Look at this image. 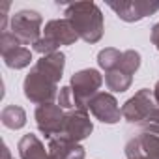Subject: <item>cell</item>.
I'll return each mask as SVG.
<instances>
[{"label":"cell","instance_id":"obj_1","mask_svg":"<svg viewBox=\"0 0 159 159\" xmlns=\"http://www.w3.org/2000/svg\"><path fill=\"white\" fill-rule=\"evenodd\" d=\"M64 69V54L52 52L43 56L32 69V73L25 81V94L32 101H49L54 96L56 83L62 77Z\"/></svg>","mask_w":159,"mask_h":159},{"label":"cell","instance_id":"obj_2","mask_svg":"<svg viewBox=\"0 0 159 159\" xmlns=\"http://www.w3.org/2000/svg\"><path fill=\"white\" fill-rule=\"evenodd\" d=\"M66 19L79 38L96 43L103 36V13L94 2H73L66 6Z\"/></svg>","mask_w":159,"mask_h":159},{"label":"cell","instance_id":"obj_3","mask_svg":"<svg viewBox=\"0 0 159 159\" xmlns=\"http://www.w3.org/2000/svg\"><path fill=\"white\" fill-rule=\"evenodd\" d=\"M77 32L73 30L71 23L67 19H54L49 21L43 28V38H39V41L34 45V49L38 52H49L52 54V51H56L60 45H71L77 41Z\"/></svg>","mask_w":159,"mask_h":159},{"label":"cell","instance_id":"obj_4","mask_svg":"<svg viewBox=\"0 0 159 159\" xmlns=\"http://www.w3.org/2000/svg\"><path fill=\"white\" fill-rule=\"evenodd\" d=\"M122 114L129 122H150L152 125H159V107H155L150 90H140L131 98L124 105Z\"/></svg>","mask_w":159,"mask_h":159},{"label":"cell","instance_id":"obj_5","mask_svg":"<svg viewBox=\"0 0 159 159\" xmlns=\"http://www.w3.org/2000/svg\"><path fill=\"white\" fill-rule=\"evenodd\" d=\"M41 23H43V19L38 11L21 10V11L13 13V17H11V34L17 38V41L21 45H28V43L36 45L39 41Z\"/></svg>","mask_w":159,"mask_h":159},{"label":"cell","instance_id":"obj_6","mask_svg":"<svg viewBox=\"0 0 159 159\" xmlns=\"http://www.w3.org/2000/svg\"><path fill=\"white\" fill-rule=\"evenodd\" d=\"M103 79L96 69H83L71 79V92L77 103V109H83L84 103L90 101V96L101 86Z\"/></svg>","mask_w":159,"mask_h":159},{"label":"cell","instance_id":"obj_7","mask_svg":"<svg viewBox=\"0 0 159 159\" xmlns=\"http://www.w3.org/2000/svg\"><path fill=\"white\" fill-rule=\"evenodd\" d=\"M109 8L127 23L140 21L155 11H159V2H148V0H129V2H109Z\"/></svg>","mask_w":159,"mask_h":159},{"label":"cell","instance_id":"obj_8","mask_svg":"<svg viewBox=\"0 0 159 159\" xmlns=\"http://www.w3.org/2000/svg\"><path fill=\"white\" fill-rule=\"evenodd\" d=\"M92 133V122L88 118V114L84 112V109H77L75 112H69L64 118V125H62V139L67 140H83Z\"/></svg>","mask_w":159,"mask_h":159},{"label":"cell","instance_id":"obj_9","mask_svg":"<svg viewBox=\"0 0 159 159\" xmlns=\"http://www.w3.org/2000/svg\"><path fill=\"white\" fill-rule=\"evenodd\" d=\"M2 54H4V62L10 67H15V69H21V67L28 66L30 60H32L30 51L26 47H23L17 41V38L10 32L2 34Z\"/></svg>","mask_w":159,"mask_h":159},{"label":"cell","instance_id":"obj_10","mask_svg":"<svg viewBox=\"0 0 159 159\" xmlns=\"http://www.w3.org/2000/svg\"><path fill=\"white\" fill-rule=\"evenodd\" d=\"M36 118H38V127L41 129V133H45V137H52L62 133V125H64V114L60 107L43 103L38 107L36 111Z\"/></svg>","mask_w":159,"mask_h":159},{"label":"cell","instance_id":"obj_11","mask_svg":"<svg viewBox=\"0 0 159 159\" xmlns=\"http://www.w3.org/2000/svg\"><path fill=\"white\" fill-rule=\"evenodd\" d=\"M90 111L94 112L96 118H99L105 124H116L122 116V111L118 109L116 99L111 94H98L88 101Z\"/></svg>","mask_w":159,"mask_h":159},{"label":"cell","instance_id":"obj_12","mask_svg":"<svg viewBox=\"0 0 159 159\" xmlns=\"http://www.w3.org/2000/svg\"><path fill=\"white\" fill-rule=\"evenodd\" d=\"M19 152L23 155V159H47L43 144L34 137V135H26L21 144H19Z\"/></svg>","mask_w":159,"mask_h":159},{"label":"cell","instance_id":"obj_13","mask_svg":"<svg viewBox=\"0 0 159 159\" xmlns=\"http://www.w3.org/2000/svg\"><path fill=\"white\" fill-rule=\"evenodd\" d=\"M105 83L114 92H125L129 88V84H131V75L125 73V71H122V69H112V71L107 73Z\"/></svg>","mask_w":159,"mask_h":159},{"label":"cell","instance_id":"obj_14","mask_svg":"<svg viewBox=\"0 0 159 159\" xmlns=\"http://www.w3.org/2000/svg\"><path fill=\"white\" fill-rule=\"evenodd\" d=\"M2 120H4V124H6L8 127L19 129V127L25 125V112H23V109H19V107H8V109H4V112H2Z\"/></svg>","mask_w":159,"mask_h":159},{"label":"cell","instance_id":"obj_15","mask_svg":"<svg viewBox=\"0 0 159 159\" xmlns=\"http://www.w3.org/2000/svg\"><path fill=\"white\" fill-rule=\"evenodd\" d=\"M152 41H153V45L159 49V23L152 28Z\"/></svg>","mask_w":159,"mask_h":159},{"label":"cell","instance_id":"obj_16","mask_svg":"<svg viewBox=\"0 0 159 159\" xmlns=\"http://www.w3.org/2000/svg\"><path fill=\"white\" fill-rule=\"evenodd\" d=\"M153 98H155V101L159 103V83L155 84V90H153Z\"/></svg>","mask_w":159,"mask_h":159}]
</instances>
